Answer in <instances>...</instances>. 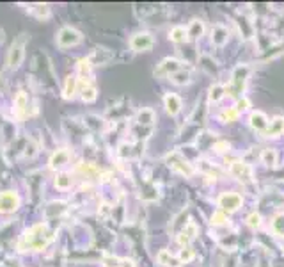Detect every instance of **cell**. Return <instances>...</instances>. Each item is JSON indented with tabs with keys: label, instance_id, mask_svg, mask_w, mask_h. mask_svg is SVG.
<instances>
[{
	"label": "cell",
	"instance_id": "ffe728a7",
	"mask_svg": "<svg viewBox=\"0 0 284 267\" xmlns=\"http://www.w3.org/2000/svg\"><path fill=\"white\" fill-rule=\"evenodd\" d=\"M186 32H188V36H190L192 40H199L201 36L204 34V23L201 20H192Z\"/></svg>",
	"mask_w": 284,
	"mask_h": 267
},
{
	"label": "cell",
	"instance_id": "83f0119b",
	"mask_svg": "<svg viewBox=\"0 0 284 267\" xmlns=\"http://www.w3.org/2000/svg\"><path fill=\"white\" fill-rule=\"evenodd\" d=\"M178 260H179L181 264L192 262V260H194V249L188 248V246H185V248L179 251V257H178Z\"/></svg>",
	"mask_w": 284,
	"mask_h": 267
},
{
	"label": "cell",
	"instance_id": "ba28073f",
	"mask_svg": "<svg viewBox=\"0 0 284 267\" xmlns=\"http://www.w3.org/2000/svg\"><path fill=\"white\" fill-rule=\"evenodd\" d=\"M181 62L178 61V59L174 57H167L164 59V61L160 62L158 66L155 68V75L156 77H169V75H174L176 71L181 70Z\"/></svg>",
	"mask_w": 284,
	"mask_h": 267
},
{
	"label": "cell",
	"instance_id": "6da1fadb",
	"mask_svg": "<svg viewBox=\"0 0 284 267\" xmlns=\"http://www.w3.org/2000/svg\"><path fill=\"white\" fill-rule=\"evenodd\" d=\"M248 71L250 70H248L247 64H238L233 70L229 86H226V94H229L233 98H242V94L245 91V86H247Z\"/></svg>",
	"mask_w": 284,
	"mask_h": 267
},
{
	"label": "cell",
	"instance_id": "7402d4cb",
	"mask_svg": "<svg viewBox=\"0 0 284 267\" xmlns=\"http://www.w3.org/2000/svg\"><path fill=\"white\" fill-rule=\"evenodd\" d=\"M173 77V82L174 84H178V86H185V84H188L192 80V73H190V70H185V68H181L179 71H176L174 75H171Z\"/></svg>",
	"mask_w": 284,
	"mask_h": 267
},
{
	"label": "cell",
	"instance_id": "3957f363",
	"mask_svg": "<svg viewBox=\"0 0 284 267\" xmlns=\"http://www.w3.org/2000/svg\"><path fill=\"white\" fill-rule=\"evenodd\" d=\"M50 239V233L46 230V226L39 224V226H34L31 231H27L25 240H27V246L32 249H39L46 244V240Z\"/></svg>",
	"mask_w": 284,
	"mask_h": 267
},
{
	"label": "cell",
	"instance_id": "e575fe53",
	"mask_svg": "<svg viewBox=\"0 0 284 267\" xmlns=\"http://www.w3.org/2000/svg\"><path fill=\"white\" fill-rule=\"evenodd\" d=\"M215 150L220 151V153H224V151L229 150V144H227V142H224V141H220V142H217V144H215Z\"/></svg>",
	"mask_w": 284,
	"mask_h": 267
},
{
	"label": "cell",
	"instance_id": "836d02e7",
	"mask_svg": "<svg viewBox=\"0 0 284 267\" xmlns=\"http://www.w3.org/2000/svg\"><path fill=\"white\" fill-rule=\"evenodd\" d=\"M248 107H250V102H248V100H247L245 96H242V98H238V102H236L235 109H236L238 112H242V111H247Z\"/></svg>",
	"mask_w": 284,
	"mask_h": 267
},
{
	"label": "cell",
	"instance_id": "8fae6325",
	"mask_svg": "<svg viewBox=\"0 0 284 267\" xmlns=\"http://www.w3.org/2000/svg\"><path fill=\"white\" fill-rule=\"evenodd\" d=\"M195 235H197V226H195L194 221H188L185 224V228H181L179 233H178V242L186 246L188 242H192L195 239Z\"/></svg>",
	"mask_w": 284,
	"mask_h": 267
},
{
	"label": "cell",
	"instance_id": "d590c367",
	"mask_svg": "<svg viewBox=\"0 0 284 267\" xmlns=\"http://www.w3.org/2000/svg\"><path fill=\"white\" fill-rule=\"evenodd\" d=\"M0 41H2V32H0Z\"/></svg>",
	"mask_w": 284,
	"mask_h": 267
},
{
	"label": "cell",
	"instance_id": "5b68a950",
	"mask_svg": "<svg viewBox=\"0 0 284 267\" xmlns=\"http://www.w3.org/2000/svg\"><path fill=\"white\" fill-rule=\"evenodd\" d=\"M82 36H80L78 31L71 29V27H64L61 29V32L57 34V44L61 48H68V46H73V44L80 43Z\"/></svg>",
	"mask_w": 284,
	"mask_h": 267
},
{
	"label": "cell",
	"instance_id": "2e32d148",
	"mask_svg": "<svg viewBox=\"0 0 284 267\" xmlns=\"http://www.w3.org/2000/svg\"><path fill=\"white\" fill-rule=\"evenodd\" d=\"M164 105H165V111H167L171 116L178 114V112L181 111V100H179V96H178V94H173V93L165 94Z\"/></svg>",
	"mask_w": 284,
	"mask_h": 267
},
{
	"label": "cell",
	"instance_id": "9a60e30c",
	"mask_svg": "<svg viewBox=\"0 0 284 267\" xmlns=\"http://www.w3.org/2000/svg\"><path fill=\"white\" fill-rule=\"evenodd\" d=\"M110 59H112V53L108 52L106 48H96L87 57V61H89V64H91V66H94V64H106Z\"/></svg>",
	"mask_w": 284,
	"mask_h": 267
},
{
	"label": "cell",
	"instance_id": "8992f818",
	"mask_svg": "<svg viewBox=\"0 0 284 267\" xmlns=\"http://www.w3.org/2000/svg\"><path fill=\"white\" fill-rule=\"evenodd\" d=\"M218 207L224 212H235L242 207V196L238 192H224L218 198Z\"/></svg>",
	"mask_w": 284,
	"mask_h": 267
},
{
	"label": "cell",
	"instance_id": "7c38bea8",
	"mask_svg": "<svg viewBox=\"0 0 284 267\" xmlns=\"http://www.w3.org/2000/svg\"><path fill=\"white\" fill-rule=\"evenodd\" d=\"M248 123H250V127H252L254 130L265 132L266 127H268V123H270V120L266 118L265 112H261V111H254L252 114H250V118H248Z\"/></svg>",
	"mask_w": 284,
	"mask_h": 267
},
{
	"label": "cell",
	"instance_id": "30bf717a",
	"mask_svg": "<svg viewBox=\"0 0 284 267\" xmlns=\"http://www.w3.org/2000/svg\"><path fill=\"white\" fill-rule=\"evenodd\" d=\"M20 207V198L16 192L5 191L0 194V212H14Z\"/></svg>",
	"mask_w": 284,
	"mask_h": 267
},
{
	"label": "cell",
	"instance_id": "4fadbf2b",
	"mask_svg": "<svg viewBox=\"0 0 284 267\" xmlns=\"http://www.w3.org/2000/svg\"><path fill=\"white\" fill-rule=\"evenodd\" d=\"M229 40V32L224 25H213L212 29V43L215 46H224Z\"/></svg>",
	"mask_w": 284,
	"mask_h": 267
},
{
	"label": "cell",
	"instance_id": "d6986e66",
	"mask_svg": "<svg viewBox=\"0 0 284 267\" xmlns=\"http://www.w3.org/2000/svg\"><path fill=\"white\" fill-rule=\"evenodd\" d=\"M153 121H155V112H153V109H141L137 114V125H141V127H146V125H153Z\"/></svg>",
	"mask_w": 284,
	"mask_h": 267
},
{
	"label": "cell",
	"instance_id": "484cf974",
	"mask_svg": "<svg viewBox=\"0 0 284 267\" xmlns=\"http://www.w3.org/2000/svg\"><path fill=\"white\" fill-rule=\"evenodd\" d=\"M78 91V80L75 77H68L66 80V88H64V96L66 98H71L73 94Z\"/></svg>",
	"mask_w": 284,
	"mask_h": 267
},
{
	"label": "cell",
	"instance_id": "7a4b0ae2",
	"mask_svg": "<svg viewBox=\"0 0 284 267\" xmlns=\"http://www.w3.org/2000/svg\"><path fill=\"white\" fill-rule=\"evenodd\" d=\"M165 162H167V166L173 169V171L183 175V177L190 178L192 175H194V166H192L179 151H171V153H167Z\"/></svg>",
	"mask_w": 284,
	"mask_h": 267
},
{
	"label": "cell",
	"instance_id": "9c48e42d",
	"mask_svg": "<svg viewBox=\"0 0 284 267\" xmlns=\"http://www.w3.org/2000/svg\"><path fill=\"white\" fill-rule=\"evenodd\" d=\"M130 46L135 52H146L153 46V38H151L149 32H137L135 36H132Z\"/></svg>",
	"mask_w": 284,
	"mask_h": 267
},
{
	"label": "cell",
	"instance_id": "4dcf8cb0",
	"mask_svg": "<svg viewBox=\"0 0 284 267\" xmlns=\"http://www.w3.org/2000/svg\"><path fill=\"white\" fill-rule=\"evenodd\" d=\"M31 13H34L37 18H43V16H48L50 9H48V5L37 4V5H31Z\"/></svg>",
	"mask_w": 284,
	"mask_h": 267
},
{
	"label": "cell",
	"instance_id": "603a6c76",
	"mask_svg": "<svg viewBox=\"0 0 284 267\" xmlns=\"http://www.w3.org/2000/svg\"><path fill=\"white\" fill-rule=\"evenodd\" d=\"M208 96H210V102H213V103L220 102L222 98L226 96V88H224V86H220V84H213L212 88H210Z\"/></svg>",
	"mask_w": 284,
	"mask_h": 267
},
{
	"label": "cell",
	"instance_id": "5bb4252c",
	"mask_svg": "<svg viewBox=\"0 0 284 267\" xmlns=\"http://www.w3.org/2000/svg\"><path fill=\"white\" fill-rule=\"evenodd\" d=\"M283 132H284V118L283 116H275L274 120H270L268 127H266L265 135L266 137H277Z\"/></svg>",
	"mask_w": 284,
	"mask_h": 267
},
{
	"label": "cell",
	"instance_id": "44dd1931",
	"mask_svg": "<svg viewBox=\"0 0 284 267\" xmlns=\"http://www.w3.org/2000/svg\"><path fill=\"white\" fill-rule=\"evenodd\" d=\"M68 159H70V151H68V150H57L52 155V159H50V166H52V168H59V166L66 164Z\"/></svg>",
	"mask_w": 284,
	"mask_h": 267
},
{
	"label": "cell",
	"instance_id": "52a82bcc",
	"mask_svg": "<svg viewBox=\"0 0 284 267\" xmlns=\"http://www.w3.org/2000/svg\"><path fill=\"white\" fill-rule=\"evenodd\" d=\"M231 175L240 180V182H250L252 180V168L247 164V162H242V160H235L229 168Z\"/></svg>",
	"mask_w": 284,
	"mask_h": 267
},
{
	"label": "cell",
	"instance_id": "277c9868",
	"mask_svg": "<svg viewBox=\"0 0 284 267\" xmlns=\"http://www.w3.org/2000/svg\"><path fill=\"white\" fill-rule=\"evenodd\" d=\"M25 38H18L13 44H11V48H9V53H7V66L9 68H18L22 64L23 61V55H25Z\"/></svg>",
	"mask_w": 284,
	"mask_h": 267
},
{
	"label": "cell",
	"instance_id": "f546056e",
	"mask_svg": "<svg viewBox=\"0 0 284 267\" xmlns=\"http://www.w3.org/2000/svg\"><path fill=\"white\" fill-rule=\"evenodd\" d=\"M226 222H227V214L224 212V210H217V212H213L212 224H217V226H220V224H226Z\"/></svg>",
	"mask_w": 284,
	"mask_h": 267
},
{
	"label": "cell",
	"instance_id": "f1b7e54d",
	"mask_svg": "<svg viewBox=\"0 0 284 267\" xmlns=\"http://www.w3.org/2000/svg\"><path fill=\"white\" fill-rule=\"evenodd\" d=\"M272 228H274V231L277 233V235L284 237V214H281V216H277V218L274 219Z\"/></svg>",
	"mask_w": 284,
	"mask_h": 267
},
{
	"label": "cell",
	"instance_id": "4316f807",
	"mask_svg": "<svg viewBox=\"0 0 284 267\" xmlns=\"http://www.w3.org/2000/svg\"><path fill=\"white\" fill-rule=\"evenodd\" d=\"M14 107H16L18 114L23 116V112H25V109H27V96H25V93H20L16 98H14Z\"/></svg>",
	"mask_w": 284,
	"mask_h": 267
},
{
	"label": "cell",
	"instance_id": "ac0fdd59",
	"mask_svg": "<svg viewBox=\"0 0 284 267\" xmlns=\"http://www.w3.org/2000/svg\"><path fill=\"white\" fill-rule=\"evenodd\" d=\"M156 258H158L160 264H164V266H167V267H179L181 266V262H179L178 258H174L173 255L169 253L167 249H162V251L156 255Z\"/></svg>",
	"mask_w": 284,
	"mask_h": 267
},
{
	"label": "cell",
	"instance_id": "e0dca14e",
	"mask_svg": "<svg viewBox=\"0 0 284 267\" xmlns=\"http://www.w3.org/2000/svg\"><path fill=\"white\" fill-rule=\"evenodd\" d=\"M169 38H171V41H174V43H185V41L188 40V32H186L185 27L176 25V27H173V29H171Z\"/></svg>",
	"mask_w": 284,
	"mask_h": 267
},
{
	"label": "cell",
	"instance_id": "cb8c5ba5",
	"mask_svg": "<svg viewBox=\"0 0 284 267\" xmlns=\"http://www.w3.org/2000/svg\"><path fill=\"white\" fill-rule=\"evenodd\" d=\"M261 162L266 166H275L277 164V151L274 148H265L261 151Z\"/></svg>",
	"mask_w": 284,
	"mask_h": 267
},
{
	"label": "cell",
	"instance_id": "d6a6232c",
	"mask_svg": "<svg viewBox=\"0 0 284 267\" xmlns=\"http://www.w3.org/2000/svg\"><path fill=\"white\" fill-rule=\"evenodd\" d=\"M247 224L250 228H257L259 224H261V216L257 212H252V214H248V218H247Z\"/></svg>",
	"mask_w": 284,
	"mask_h": 267
},
{
	"label": "cell",
	"instance_id": "d4e9b609",
	"mask_svg": "<svg viewBox=\"0 0 284 267\" xmlns=\"http://www.w3.org/2000/svg\"><path fill=\"white\" fill-rule=\"evenodd\" d=\"M240 112L236 111L235 107H231V109H226V111H222L220 114H218V120L222 121V123H233V121L238 120Z\"/></svg>",
	"mask_w": 284,
	"mask_h": 267
},
{
	"label": "cell",
	"instance_id": "1f68e13d",
	"mask_svg": "<svg viewBox=\"0 0 284 267\" xmlns=\"http://www.w3.org/2000/svg\"><path fill=\"white\" fill-rule=\"evenodd\" d=\"M70 183H71V178L68 173H61V175H57V178H55V185L61 187V189L70 187Z\"/></svg>",
	"mask_w": 284,
	"mask_h": 267
}]
</instances>
